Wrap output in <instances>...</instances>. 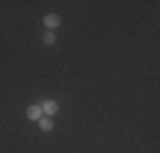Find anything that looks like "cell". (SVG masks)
<instances>
[{"label": "cell", "mask_w": 160, "mask_h": 153, "mask_svg": "<svg viewBox=\"0 0 160 153\" xmlns=\"http://www.w3.org/2000/svg\"><path fill=\"white\" fill-rule=\"evenodd\" d=\"M43 109H41V106H29L28 111H26V116H28L29 121H39L41 117H43Z\"/></svg>", "instance_id": "cell-3"}, {"label": "cell", "mask_w": 160, "mask_h": 153, "mask_svg": "<svg viewBox=\"0 0 160 153\" xmlns=\"http://www.w3.org/2000/svg\"><path fill=\"white\" fill-rule=\"evenodd\" d=\"M38 124H39V129L41 131H44V133H49V131H53V128H55V122H53L51 117H41L39 121H38Z\"/></svg>", "instance_id": "cell-4"}, {"label": "cell", "mask_w": 160, "mask_h": 153, "mask_svg": "<svg viewBox=\"0 0 160 153\" xmlns=\"http://www.w3.org/2000/svg\"><path fill=\"white\" fill-rule=\"evenodd\" d=\"M41 109H43V112L46 114L48 117H51V116H55V114L58 112L60 106H58V102H56V101H51V99H48V101L43 102Z\"/></svg>", "instance_id": "cell-2"}, {"label": "cell", "mask_w": 160, "mask_h": 153, "mask_svg": "<svg viewBox=\"0 0 160 153\" xmlns=\"http://www.w3.org/2000/svg\"><path fill=\"white\" fill-rule=\"evenodd\" d=\"M43 24L46 26L48 29H58L60 26H62V17H60L58 14L51 12V14H46L43 19Z\"/></svg>", "instance_id": "cell-1"}, {"label": "cell", "mask_w": 160, "mask_h": 153, "mask_svg": "<svg viewBox=\"0 0 160 153\" xmlns=\"http://www.w3.org/2000/svg\"><path fill=\"white\" fill-rule=\"evenodd\" d=\"M58 41V37H56V32L55 31H46V32L43 34V43L46 46H53Z\"/></svg>", "instance_id": "cell-5"}]
</instances>
